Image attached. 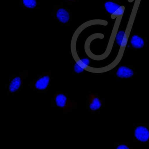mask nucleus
I'll return each mask as SVG.
<instances>
[{
  "label": "nucleus",
  "instance_id": "nucleus-1",
  "mask_svg": "<svg viewBox=\"0 0 149 149\" xmlns=\"http://www.w3.org/2000/svg\"><path fill=\"white\" fill-rule=\"evenodd\" d=\"M54 100L56 106L64 112L71 111L77 104L76 102L70 100L65 95L61 92L54 95Z\"/></svg>",
  "mask_w": 149,
  "mask_h": 149
},
{
  "label": "nucleus",
  "instance_id": "nucleus-2",
  "mask_svg": "<svg viewBox=\"0 0 149 149\" xmlns=\"http://www.w3.org/2000/svg\"><path fill=\"white\" fill-rule=\"evenodd\" d=\"M51 79L50 76L45 74L35 81L31 86L32 89L39 91H44L48 88Z\"/></svg>",
  "mask_w": 149,
  "mask_h": 149
},
{
  "label": "nucleus",
  "instance_id": "nucleus-3",
  "mask_svg": "<svg viewBox=\"0 0 149 149\" xmlns=\"http://www.w3.org/2000/svg\"><path fill=\"white\" fill-rule=\"evenodd\" d=\"M88 100L91 113L100 109L103 107L102 99L93 93L89 94L88 97Z\"/></svg>",
  "mask_w": 149,
  "mask_h": 149
},
{
  "label": "nucleus",
  "instance_id": "nucleus-4",
  "mask_svg": "<svg viewBox=\"0 0 149 149\" xmlns=\"http://www.w3.org/2000/svg\"><path fill=\"white\" fill-rule=\"evenodd\" d=\"M23 79L24 76H18L12 79L9 85L8 93L14 94L19 91L22 86Z\"/></svg>",
  "mask_w": 149,
  "mask_h": 149
},
{
  "label": "nucleus",
  "instance_id": "nucleus-5",
  "mask_svg": "<svg viewBox=\"0 0 149 149\" xmlns=\"http://www.w3.org/2000/svg\"><path fill=\"white\" fill-rule=\"evenodd\" d=\"M134 134L136 138L142 142H146L149 139V131L144 127L139 126L136 128Z\"/></svg>",
  "mask_w": 149,
  "mask_h": 149
},
{
  "label": "nucleus",
  "instance_id": "nucleus-6",
  "mask_svg": "<svg viewBox=\"0 0 149 149\" xmlns=\"http://www.w3.org/2000/svg\"><path fill=\"white\" fill-rule=\"evenodd\" d=\"M133 71L130 68L125 66H122L118 69L116 74L117 76L121 78H128L134 75Z\"/></svg>",
  "mask_w": 149,
  "mask_h": 149
},
{
  "label": "nucleus",
  "instance_id": "nucleus-7",
  "mask_svg": "<svg viewBox=\"0 0 149 149\" xmlns=\"http://www.w3.org/2000/svg\"><path fill=\"white\" fill-rule=\"evenodd\" d=\"M90 63L89 60L86 58H84L78 60L74 66V70L76 72L80 73L87 68Z\"/></svg>",
  "mask_w": 149,
  "mask_h": 149
},
{
  "label": "nucleus",
  "instance_id": "nucleus-8",
  "mask_svg": "<svg viewBox=\"0 0 149 149\" xmlns=\"http://www.w3.org/2000/svg\"><path fill=\"white\" fill-rule=\"evenodd\" d=\"M56 17L59 20L63 23H66L69 20L70 16L68 12L63 8H60L57 11Z\"/></svg>",
  "mask_w": 149,
  "mask_h": 149
},
{
  "label": "nucleus",
  "instance_id": "nucleus-9",
  "mask_svg": "<svg viewBox=\"0 0 149 149\" xmlns=\"http://www.w3.org/2000/svg\"><path fill=\"white\" fill-rule=\"evenodd\" d=\"M131 44L134 48L140 49L144 46L145 42L144 40L141 37L138 35H135L132 37Z\"/></svg>",
  "mask_w": 149,
  "mask_h": 149
},
{
  "label": "nucleus",
  "instance_id": "nucleus-10",
  "mask_svg": "<svg viewBox=\"0 0 149 149\" xmlns=\"http://www.w3.org/2000/svg\"><path fill=\"white\" fill-rule=\"evenodd\" d=\"M105 8L109 13L112 14L120 6L119 4L115 3L109 1L104 4Z\"/></svg>",
  "mask_w": 149,
  "mask_h": 149
},
{
  "label": "nucleus",
  "instance_id": "nucleus-11",
  "mask_svg": "<svg viewBox=\"0 0 149 149\" xmlns=\"http://www.w3.org/2000/svg\"><path fill=\"white\" fill-rule=\"evenodd\" d=\"M125 7L123 6H120L113 14H111V17L114 19L116 18L122 17L125 12Z\"/></svg>",
  "mask_w": 149,
  "mask_h": 149
},
{
  "label": "nucleus",
  "instance_id": "nucleus-12",
  "mask_svg": "<svg viewBox=\"0 0 149 149\" xmlns=\"http://www.w3.org/2000/svg\"><path fill=\"white\" fill-rule=\"evenodd\" d=\"M23 3L25 6L30 8H34L37 4L36 0H23Z\"/></svg>",
  "mask_w": 149,
  "mask_h": 149
},
{
  "label": "nucleus",
  "instance_id": "nucleus-13",
  "mask_svg": "<svg viewBox=\"0 0 149 149\" xmlns=\"http://www.w3.org/2000/svg\"><path fill=\"white\" fill-rule=\"evenodd\" d=\"M125 32V31H120L116 35V42L120 46L124 40Z\"/></svg>",
  "mask_w": 149,
  "mask_h": 149
},
{
  "label": "nucleus",
  "instance_id": "nucleus-14",
  "mask_svg": "<svg viewBox=\"0 0 149 149\" xmlns=\"http://www.w3.org/2000/svg\"><path fill=\"white\" fill-rule=\"evenodd\" d=\"M117 149H129L127 146L124 145H121L118 146L117 148Z\"/></svg>",
  "mask_w": 149,
  "mask_h": 149
},
{
  "label": "nucleus",
  "instance_id": "nucleus-15",
  "mask_svg": "<svg viewBox=\"0 0 149 149\" xmlns=\"http://www.w3.org/2000/svg\"><path fill=\"white\" fill-rule=\"evenodd\" d=\"M134 0H128V1L130 2H132Z\"/></svg>",
  "mask_w": 149,
  "mask_h": 149
}]
</instances>
